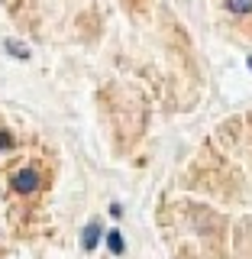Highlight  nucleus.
Masks as SVG:
<instances>
[{
	"instance_id": "nucleus-1",
	"label": "nucleus",
	"mask_w": 252,
	"mask_h": 259,
	"mask_svg": "<svg viewBox=\"0 0 252 259\" xmlns=\"http://www.w3.org/2000/svg\"><path fill=\"white\" fill-rule=\"evenodd\" d=\"M39 185H42V178H39L36 168H20V172L13 175V188L20 191V194H32Z\"/></svg>"
},
{
	"instance_id": "nucleus-3",
	"label": "nucleus",
	"mask_w": 252,
	"mask_h": 259,
	"mask_svg": "<svg viewBox=\"0 0 252 259\" xmlns=\"http://www.w3.org/2000/svg\"><path fill=\"white\" fill-rule=\"evenodd\" d=\"M4 46H7V52H10V55H13V59H23V62H26V59H29V49H26V46H23V42H16V39H7V42H4Z\"/></svg>"
},
{
	"instance_id": "nucleus-2",
	"label": "nucleus",
	"mask_w": 252,
	"mask_h": 259,
	"mask_svg": "<svg viewBox=\"0 0 252 259\" xmlns=\"http://www.w3.org/2000/svg\"><path fill=\"white\" fill-rule=\"evenodd\" d=\"M97 240H100V224H87L84 227V237H81V246L87 249V253H91V249H97Z\"/></svg>"
},
{
	"instance_id": "nucleus-4",
	"label": "nucleus",
	"mask_w": 252,
	"mask_h": 259,
	"mask_svg": "<svg viewBox=\"0 0 252 259\" xmlns=\"http://www.w3.org/2000/svg\"><path fill=\"white\" fill-rule=\"evenodd\" d=\"M107 246H110L113 256H123L126 246H123V237H120V230H110V233H107Z\"/></svg>"
},
{
	"instance_id": "nucleus-6",
	"label": "nucleus",
	"mask_w": 252,
	"mask_h": 259,
	"mask_svg": "<svg viewBox=\"0 0 252 259\" xmlns=\"http://www.w3.org/2000/svg\"><path fill=\"white\" fill-rule=\"evenodd\" d=\"M13 140H10V133H0V149H10Z\"/></svg>"
},
{
	"instance_id": "nucleus-5",
	"label": "nucleus",
	"mask_w": 252,
	"mask_h": 259,
	"mask_svg": "<svg viewBox=\"0 0 252 259\" xmlns=\"http://www.w3.org/2000/svg\"><path fill=\"white\" fill-rule=\"evenodd\" d=\"M226 7H230V13H239V16L252 13V0H226Z\"/></svg>"
},
{
	"instance_id": "nucleus-7",
	"label": "nucleus",
	"mask_w": 252,
	"mask_h": 259,
	"mask_svg": "<svg viewBox=\"0 0 252 259\" xmlns=\"http://www.w3.org/2000/svg\"><path fill=\"white\" fill-rule=\"evenodd\" d=\"M249 68H252V55H249Z\"/></svg>"
}]
</instances>
